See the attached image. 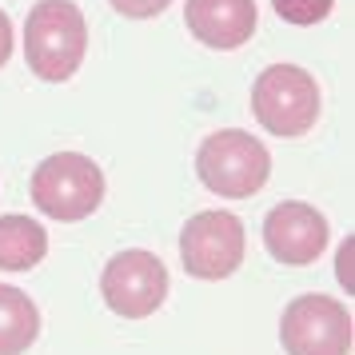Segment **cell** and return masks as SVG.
<instances>
[{
	"label": "cell",
	"instance_id": "cell-1",
	"mask_svg": "<svg viewBox=\"0 0 355 355\" xmlns=\"http://www.w3.org/2000/svg\"><path fill=\"white\" fill-rule=\"evenodd\" d=\"M88 52V20L72 0H40L24 20V60L40 80L64 84Z\"/></svg>",
	"mask_w": 355,
	"mask_h": 355
},
{
	"label": "cell",
	"instance_id": "cell-7",
	"mask_svg": "<svg viewBox=\"0 0 355 355\" xmlns=\"http://www.w3.org/2000/svg\"><path fill=\"white\" fill-rule=\"evenodd\" d=\"M180 259L196 279H227L243 263V224L232 211H196L180 232Z\"/></svg>",
	"mask_w": 355,
	"mask_h": 355
},
{
	"label": "cell",
	"instance_id": "cell-2",
	"mask_svg": "<svg viewBox=\"0 0 355 355\" xmlns=\"http://www.w3.org/2000/svg\"><path fill=\"white\" fill-rule=\"evenodd\" d=\"M33 204L49 220L76 224L104 204V172L92 156L56 152L33 172Z\"/></svg>",
	"mask_w": 355,
	"mask_h": 355
},
{
	"label": "cell",
	"instance_id": "cell-13",
	"mask_svg": "<svg viewBox=\"0 0 355 355\" xmlns=\"http://www.w3.org/2000/svg\"><path fill=\"white\" fill-rule=\"evenodd\" d=\"M108 4L124 20H152V17H160L172 0H108Z\"/></svg>",
	"mask_w": 355,
	"mask_h": 355
},
{
	"label": "cell",
	"instance_id": "cell-8",
	"mask_svg": "<svg viewBox=\"0 0 355 355\" xmlns=\"http://www.w3.org/2000/svg\"><path fill=\"white\" fill-rule=\"evenodd\" d=\"M263 243L279 263L288 268H307L323 256L327 248V220L323 211H315L311 204L300 200H284L268 211L263 220Z\"/></svg>",
	"mask_w": 355,
	"mask_h": 355
},
{
	"label": "cell",
	"instance_id": "cell-3",
	"mask_svg": "<svg viewBox=\"0 0 355 355\" xmlns=\"http://www.w3.org/2000/svg\"><path fill=\"white\" fill-rule=\"evenodd\" d=\"M196 172L204 180V188L224 200H248L268 184L272 156L252 132L224 128L211 132L196 152Z\"/></svg>",
	"mask_w": 355,
	"mask_h": 355
},
{
	"label": "cell",
	"instance_id": "cell-12",
	"mask_svg": "<svg viewBox=\"0 0 355 355\" xmlns=\"http://www.w3.org/2000/svg\"><path fill=\"white\" fill-rule=\"evenodd\" d=\"M272 8L288 24H320V20L331 17L336 0H272Z\"/></svg>",
	"mask_w": 355,
	"mask_h": 355
},
{
	"label": "cell",
	"instance_id": "cell-4",
	"mask_svg": "<svg viewBox=\"0 0 355 355\" xmlns=\"http://www.w3.org/2000/svg\"><path fill=\"white\" fill-rule=\"evenodd\" d=\"M252 116L272 136H307L320 120V84L300 64H272L252 84Z\"/></svg>",
	"mask_w": 355,
	"mask_h": 355
},
{
	"label": "cell",
	"instance_id": "cell-6",
	"mask_svg": "<svg viewBox=\"0 0 355 355\" xmlns=\"http://www.w3.org/2000/svg\"><path fill=\"white\" fill-rule=\"evenodd\" d=\"M100 291H104V304L112 307L116 315L144 320V315H152L168 300V268H164L160 256H152L144 248L116 252L104 263Z\"/></svg>",
	"mask_w": 355,
	"mask_h": 355
},
{
	"label": "cell",
	"instance_id": "cell-11",
	"mask_svg": "<svg viewBox=\"0 0 355 355\" xmlns=\"http://www.w3.org/2000/svg\"><path fill=\"white\" fill-rule=\"evenodd\" d=\"M40 336V311L28 300V291L0 284V355L28 352Z\"/></svg>",
	"mask_w": 355,
	"mask_h": 355
},
{
	"label": "cell",
	"instance_id": "cell-9",
	"mask_svg": "<svg viewBox=\"0 0 355 355\" xmlns=\"http://www.w3.org/2000/svg\"><path fill=\"white\" fill-rule=\"evenodd\" d=\"M184 20L200 44H208L216 52H232L243 49L256 36L259 12L256 0H188Z\"/></svg>",
	"mask_w": 355,
	"mask_h": 355
},
{
	"label": "cell",
	"instance_id": "cell-5",
	"mask_svg": "<svg viewBox=\"0 0 355 355\" xmlns=\"http://www.w3.org/2000/svg\"><path fill=\"white\" fill-rule=\"evenodd\" d=\"M279 339L288 355H352V311L331 295H300L284 307Z\"/></svg>",
	"mask_w": 355,
	"mask_h": 355
},
{
	"label": "cell",
	"instance_id": "cell-15",
	"mask_svg": "<svg viewBox=\"0 0 355 355\" xmlns=\"http://www.w3.org/2000/svg\"><path fill=\"white\" fill-rule=\"evenodd\" d=\"M8 56H12V20L0 12V68L8 64Z\"/></svg>",
	"mask_w": 355,
	"mask_h": 355
},
{
	"label": "cell",
	"instance_id": "cell-10",
	"mask_svg": "<svg viewBox=\"0 0 355 355\" xmlns=\"http://www.w3.org/2000/svg\"><path fill=\"white\" fill-rule=\"evenodd\" d=\"M49 256V232L33 216H0V272H28Z\"/></svg>",
	"mask_w": 355,
	"mask_h": 355
},
{
	"label": "cell",
	"instance_id": "cell-14",
	"mask_svg": "<svg viewBox=\"0 0 355 355\" xmlns=\"http://www.w3.org/2000/svg\"><path fill=\"white\" fill-rule=\"evenodd\" d=\"M352 248H355V240H347L343 248H339V263H336V272H339V284L347 291H355V284H352Z\"/></svg>",
	"mask_w": 355,
	"mask_h": 355
}]
</instances>
